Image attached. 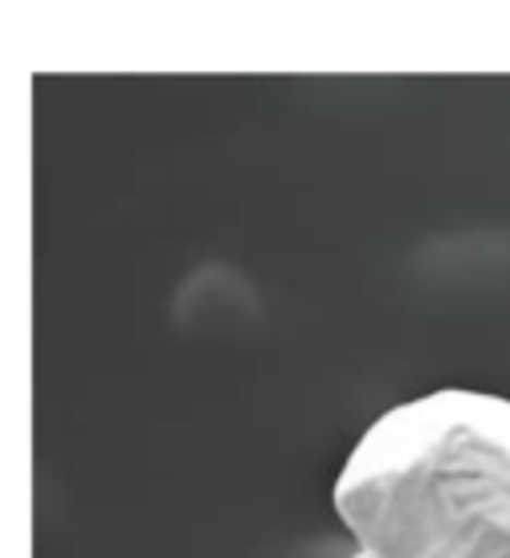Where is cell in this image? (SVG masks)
<instances>
[{"mask_svg":"<svg viewBox=\"0 0 510 558\" xmlns=\"http://www.w3.org/2000/svg\"><path fill=\"white\" fill-rule=\"evenodd\" d=\"M331 502L360 558H510V399L439 387L382 411Z\"/></svg>","mask_w":510,"mask_h":558,"instance_id":"1","label":"cell"}]
</instances>
